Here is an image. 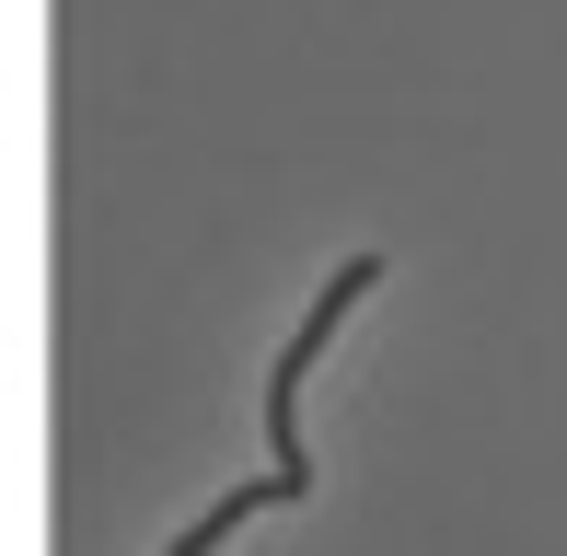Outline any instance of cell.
Returning <instances> with one entry per match:
<instances>
[{
	"label": "cell",
	"instance_id": "cell-1",
	"mask_svg": "<svg viewBox=\"0 0 567 556\" xmlns=\"http://www.w3.org/2000/svg\"><path fill=\"white\" fill-rule=\"evenodd\" d=\"M371 278H382V256H348L337 278H324V301H313V313H301V337L278 348V371H267V452H278V464L255 475V487H231L220 511H197V522H186V545H163V556H220V545L244 534L255 511H290V498H313V452H301V383H313L324 337H337V325H348V301L371 290Z\"/></svg>",
	"mask_w": 567,
	"mask_h": 556
}]
</instances>
